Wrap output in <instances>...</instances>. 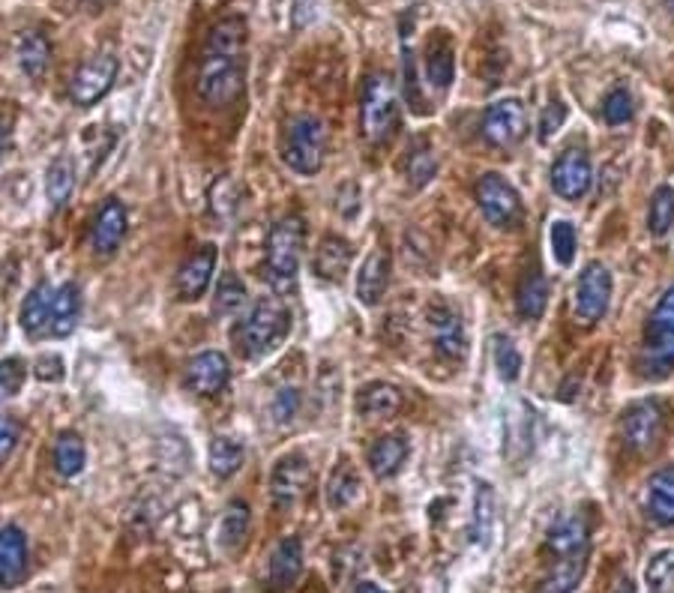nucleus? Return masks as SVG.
Returning <instances> with one entry per match:
<instances>
[{"instance_id": "obj_1", "label": "nucleus", "mask_w": 674, "mask_h": 593, "mask_svg": "<svg viewBox=\"0 0 674 593\" xmlns=\"http://www.w3.org/2000/svg\"><path fill=\"white\" fill-rule=\"evenodd\" d=\"M198 97L213 109H229L246 85V18L225 15L207 30L198 61Z\"/></svg>"}, {"instance_id": "obj_2", "label": "nucleus", "mask_w": 674, "mask_h": 593, "mask_svg": "<svg viewBox=\"0 0 674 593\" xmlns=\"http://www.w3.org/2000/svg\"><path fill=\"white\" fill-rule=\"evenodd\" d=\"M289 333H291V309L285 306V300H279V297H265V300H258V304L253 306L249 316L234 324V330H231V342H234V348H237L243 357L258 360V357H267L270 351H277Z\"/></svg>"}, {"instance_id": "obj_3", "label": "nucleus", "mask_w": 674, "mask_h": 593, "mask_svg": "<svg viewBox=\"0 0 674 593\" xmlns=\"http://www.w3.org/2000/svg\"><path fill=\"white\" fill-rule=\"evenodd\" d=\"M636 366L638 375L648 381H662L674 372V285L665 288L650 312Z\"/></svg>"}, {"instance_id": "obj_4", "label": "nucleus", "mask_w": 674, "mask_h": 593, "mask_svg": "<svg viewBox=\"0 0 674 593\" xmlns=\"http://www.w3.org/2000/svg\"><path fill=\"white\" fill-rule=\"evenodd\" d=\"M306 246V225L301 217H282L267 237V276L277 291H291L297 282Z\"/></svg>"}, {"instance_id": "obj_5", "label": "nucleus", "mask_w": 674, "mask_h": 593, "mask_svg": "<svg viewBox=\"0 0 674 593\" xmlns=\"http://www.w3.org/2000/svg\"><path fill=\"white\" fill-rule=\"evenodd\" d=\"M327 157V129L324 123L313 114H297L285 123L282 133V159L297 174H318Z\"/></svg>"}, {"instance_id": "obj_6", "label": "nucleus", "mask_w": 674, "mask_h": 593, "mask_svg": "<svg viewBox=\"0 0 674 593\" xmlns=\"http://www.w3.org/2000/svg\"><path fill=\"white\" fill-rule=\"evenodd\" d=\"M399 123V97L387 75H372L363 90V135L381 145Z\"/></svg>"}, {"instance_id": "obj_7", "label": "nucleus", "mask_w": 674, "mask_h": 593, "mask_svg": "<svg viewBox=\"0 0 674 593\" xmlns=\"http://www.w3.org/2000/svg\"><path fill=\"white\" fill-rule=\"evenodd\" d=\"M477 205L494 228H516L522 222V198L501 174H482L477 181Z\"/></svg>"}, {"instance_id": "obj_8", "label": "nucleus", "mask_w": 674, "mask_h": 593, "mask_svg": "<svg viewBox=\"0 0 674 593\" xmlns=\"http://www.w3.org/2000/svg\"><path fill=\"white\" fill-rule=\"evenodd\" d=\"M612 300V273L600 261H590L576 282V297H573V312L578 324H597Z\"/></svg>"}, {"instance_id": "obj_9", "label": "nucleus", "mask_w": 674, "mask_h": 593, "mask_svg": "<svg viewBox=\"0 0 674 593\" xmlns=\"http://www.w3.org/2000/svg\"><path fill=\"white\" fill-rule=\"evenodd\" d=\"M118 70L121 63L114 54H97L87 63L78 66V73L70 82V99H73L78 109H90L97 106L99 99L109 97V90L118 82Z\"/></svg>"}, {"instance_id": "obj_10", "label": "nucleus", "mask_w": 674, "mask_h": 593, "mask_svg": "<svg viewBox=\"0 0 674 593\" xmlns=\"http://www.w3.org/2000/svg\"><path fill=\"white\" fill-rule=\"evenodd\" d=\"M528 133V114L518 99H498L482 114V135L494 147H516Z\"/></svg>"}, {"instance_id": "obj_11", "label": "nucleus", "mask_w": 674, "mask_h": 593, "mask_svg": "<svg viewBox=\"0 0 674 593\" xmlns=\"http://www.w3.org/2000/svg\"><path fill=\"white\" fill-rule=\"evenodd\" d=\"M662 429H665V417L657 401H636L624 411L621 420V432H624V444L636 453H648L660 444Z\"/></svg>"}, {"instance_id": "obj_12", "label": "nucleus", "mask_w": 674, "mask_h": 593, "mask_svg": "<svg viewBox=\"0 0 674 593\" xmlns=\"http://www.w3.org/2000/svg\"><path fill=\"white\" fill-rule=\"evenodd\" d=\"M309 483H313V468H309L306 456H301V453L282 456L277 461V468H273V477H270V492H273L277 507L297 504L306 495Z\"/></svg>"}, {"instance_id": "obj_13", "label": "nucleus", "mask_w": 674, "mask_h": 593, "mask_svg": "<svg viewBox=\"0 0 674 593\" xmlns=\"http://www.w3.org/2000/svg\"><path fill=\"white\" fill-rule=\"evenodd\" d=\"M593 181V169H590V159L585 150H566L557 157L552 169V189L564 201H578L585 198Z\"/></svg>"}, {"instance_id": "obj_14", "label": "nucleus", "mask_w": 674, "mask_h": 593, "mask_svg": "<svg viewBox=\"0 0 674 593\" xmlns=\"http://www.w3.org/2000/svg\"><path fill=\"white\" fill-rule=\"evenodd\" d=\"M231 366L229 357L219 351H205L195 357L193 363L186 366V387L193 390L195 396H219L222 390L229 387Z\"/></svg>"}, {"instance_id": "obj_15", "label": "nucleus", "mask_w": 674, "mask_h": 593, "mask_svg": "<svg viewBox=\"0 0 674 593\" xmlns=\"http://www.w3.org/2000/svg\"><path fill=\"white\" fill-rule=\"evenodd\" d=\"M126 225H130V217H126V207H123L121 198H109L106 205L99 207L97 219H94V228H90V246L97 255H114L121 249L123 237H126Z\"/></svg>"}, {"instance_id": "obj_16", "label": "nucleus", "mask_w": 674, "mask_h": 593, "mask_svg": "<svg viewBox=\"0 0 674 593\" xmlns=\"http://www.w3.org/2000/svg\"><path fill=\"white\" fill-rule=\"evenodd\" d=\"M217 270V246H201L195 249L177 270V297L193 304L198 297H205V291L210 288V279Z\"/></svg>"}, {"instance_id": "obj_17", "label": "nucleus", "mask_w": 674, "mask_h": 593, "mask_svg": "<svg viewBox=\"0 0 674 593\" xmlns=\"http://www.w3.org/2000/svg\"><path fill=\"white\" fill-rule=\"evenodd\" d=\"M27 576V536L15 524L0 528V588H19Z\"/></svg>"}, {"instance_id": "obj_18", "label": "nucleus", "mask_w": 674, "mask_h": 593, "mask_svg": "<svg viewBox=\"0 0 674 593\" xmlns=\"http://www.w3.org/2000/svg\"><path fill=\"white\" fill-rule=\"evenodd\" d=\"M303 569V545L297 536H289L277 545V552L270 557V567H267V581L273 591H289L294 581L301 579Z\"/></svg>"}, {"instance_id": "obj_19", "label": "nucleus", "mask_w": 674, "mask_h": 593, "mask_svg": "<svg viewBox=\"0 0 674 593\" xmlns=\"http://www.w3.org/2000/svg\"><path fill=\"white\" fill-rule=\"evenodd\" d=\"M645 507L648 516L660 528H672L674 524V465H665L650 477L648 495H645Z\"/></svg>"}, {"instance_id": "obj_20", "label": "nucleus", "mask_w": 674, "mask_h": 593, "mask_svg": "<svg viewBox=\"0 0 674 593\" xmlns=\"http://www.w3.org/2000/svg\"><path fill=\"white\" fill-rule=\"evenodd\" d=\"M387 282H390V255L384 249H372L357 273V300L363 306H375L384 297Z\"/></svg>"}, {"instance_id": "obj_21", "label": "nucleus", "mask_w": 674, "mask_h": 593, "mask_svg": "<svg viewBox=\"0 0 674 593\" xmlns=\"http://www.w3.org/2000/svg\"><path fill=\"white\" fill-rule=\"evenodd\" d=\"M54 291L58 288H51V282H39V285H34V291L27 294V300L22 304V316H19L22 330H25L27 336H34V339H37V336H42V333H49Z\"/></svg>"}, {"instance_id": "obj_22", "label": "nucleus", "mask_w": 674, "mask_h": 593, "mask_svg": "<svg viewBox=\"0 0 674 593\" xmlns=\"http://www.w3.org/2000/svg\"><path fill=\"white\" fill-rule=\"evenodd\" d=\"M432 330H434V345L438 351L456 360L465 354V328H462V318L450 309V306H438L432 309Z\"/></svg>"}, {"instance_id": "obj_23", "label": "nucleus", "mask_w": 674, "mask_h": 593, "mask_svg": "<svg viewBox=\"0 0 674 593\" xmlns=\"http://www.w3.org/2000/svg\"><path fill=\"white\" fill-rule=\"evenodd\" d=\"M585 567H588V555H557L537 593H573L585 576Z\"/></svg>"}, {"instance_id": "obj_24", "label": "nucleus", "mask_w": 674, "mask_h": 593, "mask_svg": "<svg viewBox=\"0 0 674 593\" xmlns=\"http://www.w3.org/2000/svg\"><path fill=\"white\" fill-rule=\"evenodd\" d=\"M15 58H19V66L27 78L39 82L42 75L49 73L51 63V46L49 39L42 37L39 30H25L19 37V46H15Z\"/></svg>"}, {"instance_id": "obj_25", "label": "nucleus", "mask_w": 674, "mask_h": 593, "mask_svg": "<svg viewBox=\"0 0 674 593\" xmlns=\"http://www.w3.org/2000/svg\"><path fill=\"white\" fill-rule=\"evenodd\" d=\"M588 521L578 519V516H569V519H561L549 531V552L552 557L557 555H588Z\"/></svg>"}, {"instance_id": "obj_26", "label": "nucleus", "mask_w": 674, "mask_h": 593, "mask_svg": "<svg viewBox=\"0 0 674 593\" xmlns=\"http://www.w3.org/2000/svg\"><path fill=\"white\" fill-rule=\"evenodd\" d=\"M453 73H456L453 46H450L444 30H438V37L429 39V46H426V78L438 90H446L453 85Z\"/></svg>"}, {"instance_id": "obj_27", "label": "nucleus", "mask_w": 674, "mask_h": 593, "mask_svg": "<svg viewBox=\"0 0 674 593\" xmlns=\"http://www.w3.org/2000/svg\"><path fill=\"white\" fill-rule=\"evenodd\" d=\"M78 316H82V294L75 288L73 282H66L61 288L54 291V304H51V321L49 333L51 336H70L78 324Z\"/></svg>"}, {"instance_id": "obj_28", "label": "nucleus", "mask_w": 674, "mask_h": 593, "mask_svg": "<svg viewBox=\"0 0 674 593\" xmlns=\"http://www.w3.org/2000/svg\"><path fill=\"white\" fill-rule=\"evenodd\" d=\"M546 306H549V285H546V276L534 267V270H528L525 279L518 282L516 309L525 321H540Z\"/></svg>"}, {"instance_id": "obj_29", "label": "nucleus", "mask_w": 674, "mask_h": 593, "mask_svg": "<svg viewBox=\"0 0 674 593\" xmlns=\"http://www.w3.org/2000/svg\"><path fill=\"white\" fill-rule=\"evenodd\" d=\"M351 258H354V249H351L348 240H342V237H324L321 246L315 249L313 267L321 279H342L345 270L351 267Z\"/></svg>"}, {"instance_id": "obj_30", "label": "nucleus", "mask_w": 674, "mask_h": 593, "mask_svg": "<svg viewBox=\"0 0 674 593\" xmlns=\"http://www.w3.org/2000/svg\"><path fill=\"white\" fill-rule=\"evenodd\" d=\"M408 453L410 447L405 437L387 435L381 437V441H375L372 449H369V468H372V473L378 480H387V477H393V473L405 465Z\"/></svg>"}, {"instance_id": "obj_31", "label": "nucleus", "mask_w": 674, "mask_h": 593, "mask_svg": "<svg viewBox=\"0 0 674 593\" xmlns=\"http://www.w3.org/2000/svg\"><path fill=\"white\" fill-rule=\"evenodd\" d=\"M357 408H360L363 417H369V420H384V417H393V413L402 408V393H399L393 384L375 381V384H369V387L360 393Z\"/></svg>"}, {"instance_id": "obj_32", "label": "nucleus", "mask_w": 674, "mask_h": 593, "mask_svg": "<svg viewBox=\"0 0 674 593\" xmlns=\"http://www.w3.org/2000/svg\"><path fill=\"white\" fill-rule=\"evenodd\" d=\"M360 497V477L354 471V465L348 459H342L333 468V477L327 483V504L333 509L351 507Z\"/></svg>"}, {"instance_id": "obj_33", "label": "nucleus", "mask_w": 674, "mask_h": 593, "mask_svg": "<svg viewBox=\"0 0 674 593\" xmlns=\"http://www.w3.org/2000/svg\"><path fill=\"white\" fill-rule=\"evenodd\" d=\"M85 461H87V449L82 435L63 432V435L54 441V468H58L61 477H66V480H70V477H78V473L85 471Z\"/></svg>"}, {"instance_id": "obj_34", "label": "nucleus", "mask_w": 674, "mask_h": 593, "mask_svg": "<svg viewBox=\"0 0 674 593\" xmlns=\"http://www.w3.org/2000/svg\"><path fill=\"white\" fill-rule=\"evenodd\" d=\"M249 531V507L243 501H231L222 519H219V545L222 548H234L243 543V536Z\"/></svg>"}, {"instance_id": "obj_35", "label": "nucleus", "mask_w": 674, "mask_h": 593, "mask_svg": "<svg viewBox=\"0 0 674 593\" xmlns=\"http://www.w3.org/2000/svg\"><path fill=\"white\" fill-rule=\"evenodd\" d=\"M75 189V169L66 157L51 162L49 174H46V195H49L51 207H63L70 201V195Z\"/></svg>"}, {"instance_id": "obj_36", "label": "nucleus", "mask_w": 674, "mask_h": 593, "mask_svg": "<svg viewBox=\"0 0 674 593\" xmlns=\"http://www.w3.org/2000/svg\"><path fill=\"white\" fill-rule=\"evenodd\" d=\"M243 465V447L234 437H217L210 444V471L217 473L219 480H229L241 471Z\"/></svg>"}, {"instance_id": "obj_37", "label": "nucleus", "mask_w": 674, "mask_h": 593, "mask_svg": "<svg viewBox=\"0 0 674 593\" xmlns=\"http://www.w3.org/2000/svg\"><path fill=\"white\" fill-rule=\"evenodd\" d=\"M645 581H648V593H674V552H657L650 557L648 569H645Z\"/></svg>"}, {"instance_id": "obj_38", "label": "nucleus", "mask_w": 674, "mask_h": 593, "mask_svg": "<svg viewBox=\"0 0 674 593\" xmlns=\"http://www.w3.org/2000/svg\"><path fill=\"white\" fill-rule=\"evenodd\" d=\"M494 521V492L489 483H477V497H474V540L477 543H486L489 533H492Z\"/></svg>"}, {"instance_id": "obj_39", "label": "nucleus", "mask_w": 674, "mask_h": 593, "mask_svg": "<svg viewBox=\"0 0 674 593\" xmlns=\"http://www.w3.org/2000/svg\"><path fill=\"white\" fill-rule=\"evenodd\" d=\"M672 225H674V189L672 186H660V189L653 193V198H650L648 228L650 234L662 237Z\"/></svg>"}, {"instance_id": "obj_40", "label": "nucleus", "mask_w": 674, "mask_h": 593, "mask_svg": "<svg viewBox=\"0 0 674 593\" xmlns=\"http://www.w3.org/2000/svg\"><path fill=\"white\" fill-rule=\"evenodd\" d=\"M243 304H246V288H243V282L234 276V273H225L217 285L213 312H217V316H234Z\"/></svg>"}, {"instance_id": "obj_41", "label": "nucleus", "mask_w": 674, "mask_h": 593, "mask_svg": "<svg viewBox=\"0 0 674 593\" xmlns=\"http://www.w3.org/2000/svg\"><path fill=\"white\" fill-rule=\"evenodd\" d=\"M494 354V369L504 381H516L522 375V354H518L516 342L506 339V336H494L492 339Z\"/></svg>"}, {"instance_id": "obj_42", "label": "nucleus", "mask_w": 674, "mask_h": 593, "mask_svg": "<svg viewBox=\"0 0 674 593\" xmlns=\"http://www.w3.org/2000/svg\"><path fill=\"white\" fill-rule=\"evenodd\" d=\"M549 243H552V255L557 264L561 267L573 264V258H576V228H573L569 222H564V219L552 222V228H549Z\"/></svg>"}, {"instance_id": "obj_43", "label": "nucleus", "mask_w": 674, "mask_h": 593, "mask_svg": "<svg viewBox=\"0 0 674 593\" xmlns=\"http://www.w3.org/2000/svg\"><path fill=\"white\" fill-rule=\"evenodd\" d=\"M434 171H438V159L432 157V150L426 145L414 147L408 157V181L414 186H426L434 177Z\"/></svg>"}, {"instance_id": "obj_44", "label": "nucleus", "mask_w": 674, "mask_h": 593, "mask_svg": "<svg viewBox=\"0 0 674 593\" xmlns=\"http://www.w3.org/2000/svg\"><path fill=\"white\" fill-rule=\"evenodd\" d=\"M27 378L25 363L19 357H7L0 360V399H13L15 393L22 390Z\"/></svg>"}, {"instance_id": "obj_45", "label": "nucleus", "mask_w": 674, "mask_h": 593, "mask_svg": "<svg viewBox=\"0 0 674 593\" xmlns=\"http://www.w3.org/2000/svg\"><path fill=\"white\" fill-rule=\"evenodd\" d=\"M602 118H605L609 126H621V123H626L633 118V97L626 94L624 87H617V90H612V94L605 97Z\"/></svg>"}, {"instance_id": "obj_46", "label": "nucleus", "mask_w": 674, "mask_h": 593, "mask_svg": "<svg viewBox=\"0 0 674 593\" xmlns=\"http://www.w3.org/2000/svg\"><path fill=\"white\" fill-rule=\"evenodd\" d=\"M303 408V393L297 387H282L277 393V399H273V417H277V423L289 425L297 420V413H301Z\"/></svg>"}, {"instance_id": "obj_47", "label": "nucleus", "mask_w": 674, "mask_h": 593, "mask_svg": "<svg viewBox=\"0 0 674 593\" xmlns=\"http://www.w3.org/2000/svg\"><path fill=\"white\" fill-rule=\"evenodd\" d=\"M19 437H22L19 423H15L13 417H3V413H0V465L13 456V449L19 447Z\"/></svg>"}, {"instance_id": "obj_48", "label": "nucleus", "mask_w": 674, "mask_h": 593, "mask_svg": "<svg viewBox=\"0 0 674 593\" xmlns=\"http://www.w3.org/2000/svg\"><path fill=\"white\" fill-rule=\"evenodd\" d=\"M566 121V109L564 102H552L549 109L542 111V121H540V141H552V135L564 126Z\"/></svg>"}, {"instance_id": "obj_49", "label": "nucleus", "mask_w": 674, "mask_h": 593, "mask_svg": "<svg viewBox=\"0 0 674 593\" xmlns=\"http://www.w3.org/2000/svg\"><path fill=\"white\" fill-rule=\"evenodd\" d=\"M37 378L39 381H61L63 378V360L54 354V357H42L37 363Z\"/></svg>"}, {"instance_id": "obj_50", "label": "nucleus", "mask_w": 674, "mask_h": 593, "mask_svg": "<svg viewBox=\"0 0 674 593\" xmlns=\"http://www.w3.org/2000/svg\"><path fill=\"white\" fill-rule=\"evenodd\" d=\"M357 593H387V591H381V588H378V584H372V581H363L360 588H357Z\"/></svg>"}, {"instance_id": "obj_51", "label": "nucleus", "mask_w": 674, "mask_h": 593, "mask_svg": "<svg viewBox=\"0 0 674 593\" xmlns=\"http://www.w3.org/2000/svg\"><path fill=\"white\" fill-rule=\"evenodd\" d=\"M614 593H636V588H633V581L624 579V581H617V591Z\"/></svg>"}, {"instance_id": "obj_52", "label": "nucleus", "mask_w": 674, "mask_h": 593, "mask_svg": "<svg viewBox=\"0 0 674 593\" xmlns=\"http://www.w3.org/2000/svg\"><path fill=\"white\" fill-rule=\"evenodd\" d=\"M3 150H7V126L0 123V159H3Z\"/></svg>"}, {"instance_id": "obj_53", "label": "nucleus", "mask_w": 674, "mask_h": 593, "mask_svg": "<svg viewBox=\"0 0 674 593\" xmlns=\"http://www.w3.org/2000/svg\"><path fill=\"white\" fill-rule=\"evenodd\" d=\"M90 3H94V7H102V3H109V0H90Z\"/></svg>"}, {"instance_id": "obj_54", "label": "nucleus", "mask_w": 674, "mask_h": 593, "mask_svg": "<svg viewBox=\"0 0 674 593\" xmlns=\"http://www.w3.org/2000/svg\"><path fill=\"white\" fill-rule=\"evenodd\" d=\"M669 7H672V10H674V0H669Z\"/></svg>"}]
</instances>
